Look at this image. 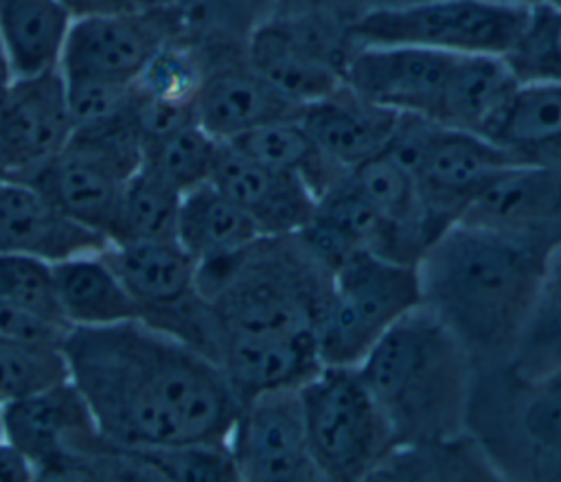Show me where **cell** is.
Here are the masks:
<instances>
[{"label": "cell", "instance_id": "obj_15", "mask_svg": "<svg viewBox=\"0 0 561 482\" xmlns=\"http://www.w3.org/2000/svg\"><path fill=\"white\" fill-rule=\"evenodd\" d=\"M0 116L11 180L26 182L75 131L61 70L9 77L0 85Z\"/></svg>", "mask_w": 561, "mask_h": 482}, {"label": "cell", "instance_id": "obj_12", "mask_svg": "<svg viewBox=\"0 0 561 482\" xmlns=\"http://www.w3.org/2000/svg\"><path fill=\"white\" fill-rule=\"evenodd\" d=\"M4 438L31 462L35 480H72L107 445L70 379L4 403Z\"/></svg>", "mask_w": 561, "mask_h": 482}, {"label": "cell", "instance_id": "obj_7", "mask_svg": "<svg viewBox=\"0 0 561 482\" xmlns=\"http://www.w3.org/2000/svg\"><path fill=\"white\" fill-rule=\"evenodd\" d=\"M423 302L416 263L357 250L331 274L318 320L324 366H359L370 348Z\"/></svg>", "mask_w": 561, "mask_h": 482}, {"label": "cell", "instance_id": "obj_30", "mask_svg": "<svg viewBox=\"0 0 561 482\" xmlns=\"http://www.w3.org/2000/svg\"><path fill=\"white\" fill-rule=\"evenodd\" d=\"M486 480L500 478L473 434L397 447L373 480Z\"/></svg>", "mask_w": 561, "mask_h": 482}, {"label": "cell", "instance_id": "obj_26", "mask_svg": "<svg viewBox=\"0 0 561 482\" xmlns=\"http://www.w3.org/2000/svg\"><path fill=\"white\" fill-rule=\"evenodd\" d=\"M72 20L61 0H0V42L11 77L59 70Z\"/></svg>", "mask_w": 561, "mask_h": 482}, {"label": "cell", "instance_id": "obj_16", "mask_svg": "<svg viewBox=\"0 0 561 482\" xmlns=\"http://www.w3.org/2000/svg\"><path fill=\"white\" fill-rule=\"evenodd\" d=\"M215 362L241 403L263 392L300 388L324 366L316 331H219Z\"/></svg>", "mask_w": 561, "mask_h": 482}, {"label": "cell", "instance_id": "obj_11", "mask_svg": "<svg viewBox=\"0 0 561 482\" xmlns=\"http://www.w3.org/2000/svg\"><path fill=\"white\" fill-rule=\"evenodd\" d=\"M184 15L173 0L153 7L75 18L59 70L64 77H94L136 83L149 59L178 42Z\"/></svg>", "mask_w": 561, "mask_h": 482}, {"label": "cell", "instance_id": "obj_24", "mask_svg": "<svg viewBox=\"0 0 561 482\" xmlns=\"http://www.w3.org/2000/svg\"><path fill=\"white\" fill-rule=\"evenodd\" d=\"M0 331L42 342L66 340L70 324L59 305L53 263L0 254Z\"/></svg>", "mask_w": 561, "mask_h": 482}, {"label": "cell", "instance_id": "obj_22", "mask_svg": "<svg viewBox=\"0 0 561 482\" xmlns=\"http://www.w3.org/2000/svg\"><path fill=\"white\" fill-rule=\"evenodd\" d=\"M99 254L140 305L142 318L197 291L199 263L178 239L107 241Z\"/></svg>", "mask_w": 561, "mask_h": 482}, {"label": "cell", "instance_id": "obj_2", "mask_svg": "<svg viewBox=\"0 0 561 482\" xmlns=\"http://www.w3.org/2000/svg\"><path fill=\"white\" fill-rule=\"evenodd\" d=\"M552 243L458 219L421 256L423 302L471 353L478 370L508 366Z\"/></svg>", "mask_w": 561, "mask_h": 482}, {"label": "cell", "instance_id": "obj_10", "mask_svg": "<svg viewBox=\"0 0 561 482\" xmlns=\"http://www.w3.org/2000/svg\"><path fill=\"white\" fill-rule=\"evenodd\" d=\"M530 7L513 0H416L379 7L353 15L346 39L504 57L517 42Z\"/></svg>", "mask_w": 561, "mask_h": 482}, {"label": "cell", "instance_id": "obj_4", "mask_svg": "<svg viewBox=\"0 0 561 482\" xmlns=\"http://www.w3.org/2000/svg\"><path fill=\"white\" fill-rule=\"evenodd\" d=\"M329 285L331 272L298 234L261 237L197 267V291L219 331L318 333Z\"/></svg>", "mask_w": 561, "mask_h": 482}, {"label": "cell", "instance_id": "obj_5", "mask_svg": "<svg viewBox=\"0 0 561 482\" xmlns=\"http://www.w3.org/2000/svg\"><path fill=\"white\" fill-rule=\"evenodd\" d=\"M471 423L500 478L561 480V368L539 377L478 370Z\"/></svg>", "mask_w": 561, "mask_h": 482}, {"label": "cell", "instance_id": "obj_41", "mask_svg": "<svg viewBox=\"0 0 561 482\" xmlns=\"http://www.w3.org/2000/svg\"><path fill=\"white\" fill-rule=\"evenodd\" d=\"M522 156L528 162H537V164H543V167L561 171V138H554V140H548L543 145H537V147L528 149Z\"/></svg>", "mask_w": 561, "mask_h": 482}, {"label": "cell", "instance_id": "obj_43", "mask_svg": "<svg viewBox=\"0 0 561 482\" xmlns=\"http://www.w3.org/2000/svg\"><path fill=\"white\" fill-rule=\"evenodd\" d=\"M357 13L368 11V9H379V7H397V4H408V2H416V0H357ZM355 13V15H357Z\"/></svg>", "mask_w": 561, "mask_h": 482}, {"label": "cell", "instance_id": "obj_18", "mask_svg": "<svg viewBox=\"0 0 561 482\" xmlns=\"http://www.w3.org/2000/svg\"><path fill=\"white\" fill-rule=\"evenodd\" d=\"M107 237L53 204L33 184L0 180V254L61 263L99 252Z\"/></svg>", "mask_w": 561, "mask_h": 482}, {"label": "cell", "instance_id": "obj_46", "mask_svg": "<svg viewBox=\"0 0 561 482\" xmlns=\"http://www.w3.org/2000/svg\"><path fill=\"white\" fill-rule=\"evenodd\" d=\"M539 2H546V4H552V7L561 9V0H539Z\"/></svg>", "mask_w": 561, "mask_h": 482}, {"label": "cell", "instance_id": "obj_34", "mask_svg": "<svg viewBox=\"0 0 561 482\" xmlns=\"http://www.w3.org/2000/svg\"><path fill=\"white\" fill-rule=\"evenodd\" d=\"M486 138L519 156L561 138V83H522Z\"/></svg>", "mask_w": 561, "mask_h": 482}, {"label": "cell", "instance_id": "obj_21", "mask_svg": "<svg viewBox=\"0 0 561 482\" xmlns=\"http://www.w3.org/2000/svg\"><path fill=\"white\" fill-rule=\"evenodd\" d=\"M250 68L298 110L342 85V61L331 59L305 33L278 22L254 31Z\"/></svg>", "mask_w": 561, "mask_h": 482}, {"label": "cell", "instance_id": "obj_9", "mask_svg": "<svg viewBox=\"0 0 561 482\" xmlns=\"http://www.w3.org/2000/svg\"><path fill=\"white\" fill-rule=\"evenodd\" d=\"M383 153L414 177L440 230L456 223L491 180L524 160L517 151L482 134L412 114H401Z\"/></svg>", "mask_w": 561, "mask_h": 482}, {"label": "cell", "instance_id": "obj_27", "mask_svg": "<svg viewBox=\"0 0 561 482\" xmlns=\"http://www.w3.org/2000/svg\"><path fill=\"white\" fill-rule=\"evenodd\" d=\"M59 305L70 329L142 320L140 305L99 252L55 263Z\"/></svg>", "mask_w": 561, "mask_h": 482}, {"label": "cell", "instance_id": "obj_28", "mask_svg": "<svg viewBox=\"0 0 561 482\" xmlns=\"http://www.w3.org/2000/svg\"><path fill=\"white\" fill-rule=\"evenodd\" d=\"M261 237L252 217L210 180L182 195L178 241L197 263L241 252Z\"/></svg>", "mask_w": 561, "mask_h": 482}, {"label": "cell", "instance_id": "obj_1", "mask_svg": "<svg viewBox=\"0 0 561 482\" xmlns=\"http://www.w3.org/2000/svg\"><path fill=\"white\" fill-rule=\"evenodd\" d=\"M64 353L70 381L110 443L226 445L241 401L219 364L175 335L145 320L75 326Z\"/></svg>", "mask_w": 561, "mask_h": 482}, {"label": "cell", "instance_id": "obj_31", "mask_svg": "<svg viewBox=\"0 0 561 482\" xmlns=\"http://www.w3.org/2000/svg\"><path fill=\"white\" fill-rule=\"evenodd\" d=\"M219 147L221 142L188 116L145 136L142 167L184 195L210 180Z\"/></svg>", "mask_w": 561, "mask_h": 482}, {"label": "cell", "instance_id": "obj_20", "mask_svg": "<svg viewBox=\"0 0 561 482\" xmlns=\"http://www.w3.org/2000/svg\"><path fill=\"white\" fill-rule=\"evenodd\" d=\"M298 118L318 149L348 171L388 149L401 114L359 96L342 81L331 94L305 105Z\"/></svg>", "mask_w": 561, "mask_h": 482}, {"label": "cell", "instance_id": "obj_25", "mask_svg": "<svg viewBox=\"0 0 561 482\" xmlns=\"http://www.w3.org/2000/svg\"><path fill=\"white\" fill-rule=\"evenodd\" d=\"M519 85L500 55H456L436 123L486 136Z\"/></svg>", "mask_w": 561, "mask_h": 482}, {"label": "cell", "instance_id": "obj_6", "mask_svg": "<svg viewBox=\"0 0 561 482\" xmlns=\"http://www.w3.org/2000/svg\"><path fill=\"white\" fill-rule=\"evenodd\" d=\"M142 147L145 131L136 99L116 116L77 125L70 140L26 182L110 241L123 191L142 164Z\"/></svg>", "mask_w": 561, "mask_h": 482}, {"label": "cell", "instance_id": "obj_19", "mask_svg": "<svg viewBox=\"0 0 561 482\" xmlns=\"http://www.w3.org/2000/svg\"><path fill=\"white\" fill-rule=\"evenodd\" d=\"M460 219L554 245L561 241V171L522 160L491 180Z\"/></svg>", "mask_w": 561, "mask_h": 482}, {"label": "cell", "instance_id": "obj_47", "mask_svg": "<svg viewBox=\"0 0 561 482\" xmlns=\"http://www.w3.org/2000/svg\"><path fill=\"white\" fill-rule=\"evenodd\" d=\"M513 2H519V4H537L539 0H513Z\"/></svg>", "mask_w": 561, "mask_h": 482}, {"label": "cell", "instance_id": "obj_39", "mask_svg": "<svg viewBox=\"0 0 561 482\" xmlns=\"http://www.w3.org/2000/svg\"><path fill=\"white\" fill-rule=\"evenodd\" d=\"M72 18L99 15V13H116V11H134L153 7L167 0H61Z\"/></svg>", "mask_w": 561, "mask_h": 482}, {"label": "cell", "instance_id": "obj_40", "mask_svg": "<svg viewBox=\"0 0 561 482\" xmlns=\"http://www.w3.org/2000/svg\"><path fill=\"white\" fill-rule=\"evenodd\" d=\"M0 480H35L31 462L7 438H0Z\"/></svg>", "mask_w": 561, "mask_h": 482}, {"label": "cell", "instance_id": "obj_44", "mask_svg": "<svg viewBox=\"0 0 561 482\" xmlns=\"http://www.w3.org/2000/svg\"><path fill=\"white\" fill-rule=\"evenodd\" d=\"M9 77H11L9 64H7V57H4V50H2V42H0V83L7 81Z\"/></svg>", "mask_w": 561, "mask_h": 482}, {"label": "cell", "instance_id": "obj_32", "mask_svg": "<svg viewBox=\"0 0 561 482\" xmlns=\"http://www.w3.org/2000/svg\"><path fill=\"white\" fill-rule=\"evenodd\" d=\"M508 366L522 377L561 368V241L546 256L533 309Z\"/></svg>", "mask_w": 561, "mask_h": 482}, {"label": "cell", "instance_id": "obj_14", "mask_svg": "<svg viewBox=\"0 0 561 482\" xmlns=\"http://www.w3.org/2000/svg\"><path fill=\"white\" fill-rule=\"evenodd\" d=\"M456 55L403 44H351L342 81L359 96L397 114L436 123Z\"/></svg>", "mask_w": 561, "mask_h": 482}, {"label": "cell", "instance_id": "obj_13", "mask_svg": "<svg viewBox=\"0 0 561 482\" xmlns=\"http://www.w3.org/2000/svg\"><path fill=\"white\" fill-rule=\"evenodd\" d=\"M226 445L237 480H322L309 449L300 388L243 401Z\"/></svg>", "mask_w": 561, "mask_h": 482}, {"label": "cell", "instance_id": "obj_36", "mask_svg": "<svg viewBox=\"0 0 561 482\" xmlns=\"http://www.w3.org/2000/svg\"><path fill=\"white\" fill-rule=\"evenodd\" d=\"M204 77L199 59L182 44L171 42L149 59L136 79V92L140 103L147 107L193 112V101Z\"/></svg>", "mask_w": 561, "mask_h": 482}, {"label": "cell", "instance_id": "obj_35", "mask_svg": "<svg viewBox=\"0 0 561 482\" xmlns=\"http://www.w3.org/2000/svg\"><path fill=\"white\" fill-rule=\"evenodd\" d=\"M70 379L64 342L0 331V401L11 403Z\"/></svg>", "mask_w": 561, "mask_h": 482}, {"label": "cell", "instance_id": "obj_23", "mask_svg": "<svg viewBox=\"0 0 561 482\" xmlns=\"http://www.w3.org/2000/svg\"><path fill=\"white\" fill-rule=\"evenodd\" d=\"M298 114L300 110L250 66L206 74L193 101V118L219 142H230L259 125Z\"/></svg>", "mask_w": 561, "mask_h": 482}, {"label": "cell", "instance_id": "obj_17", "mask_svg": "<svg viewBox=\"0 0 561 482\" xmlns=\"http://www.w3.org/2000/svg\"><path fill=\"white\" fill-rule=\"evenodd\" d=\"M210 182L252 217L263 237L296 234L316 215L318 197L298 173L263 164L226 142Z\"/></svg>", "mask_w": 561, "mask_h": 482}, {"label": "cell", "instance_id": "obj_37", "mask_svg": "<svg viewBox=\"0 0 561 482\" xmlns=\"http://www.w3.org/2000/svg\"><path fill=\"white\" fill-rule=\"evenodd\" d=\"M519 83H561V9L537 2L504 55Z\"/></svg>", "mask_w": 561, "mask_h": 482}, {"label": "cell", "instance_id": "obj_8", "mask_svg": "<svg viewBox=\"0 0 561 482\" xmlns=\"http://www.w3.org/2000/svg\"><path fill=\"white\" fill-rule=\"evenodd\" d=\"M300 401L322 480H373L399 447L357 366H322L300 386Z\"/></svg>", "mask_w": 561, "mask_h": 482}, {"label": "cell", "instance_id": "obj_45", "mask_svg": "<svg viewBox=\"0 0 561 482\" xmlns=\"http://www.w3.org/2000/svg\"><path fill=\"white\" fill-rule=\"evenodd\" d=\"M0 438H4V403L0 401Z\"/></svg>", "mask_w": 561, "mask_h": 482}, {"label": "cell", "instance_id": "obj_3", "mask_svg": "<svg viewBox=\"0 0 561 482\" xmlns=\"http://www.w3.org/2000/svg\"><path fill=\"white\" fill-rule=\"evenodd\" d=\"M399 447L467 432L476 362L425 305L403 315L357 366Z\"/></svg>", "mask_w": 561, "mask_h": 482}, {"label": "cell", "instance_id": "obj_29", "mask_svg": "<svg viewBox=\"0 0 561 482\" xmlns=\"http://www.w3.org/2000/svg\"><path fill=\"white\" fill-rule=\"evenodd\" d=\"M226 145L263 164L298 173L311 186L316 197H320L346 171L318 149L298 116L259 125Z\"/></svg>", "mask_w": 561, "mask_h": 482}, {"label": "cell", "instance_id": "obj_38", "mask_svg": "<svg viewBox=\"0 0 561 482\" xmlns=\"http://www.w3.org/2000/svg\"><path fill=\"white\" fill-rule=\"evenodd\" d=\"M64 81L75 127L116 116L129 110L138 99L136 83L94 77H64Z\"/></svg>", "mask_w": 561, "mask_h": 482}, {"label": "cell", "instance_id": "obj_33", "mask_svg": "<svg viewBox=\"0 0 561 482\" xmlns=\"http://www.w3.org/2000/svg\"><path fill=\"white\" fill-rule=\"evenodd\" d=\"M182 193L140 164L118 202L110 241L178 239Z\"/></svg>", "mask_w": 561, "mask_h": 482}, {"label": "cell", "instance_id": "obj_42", "mask_svg": "<svg viewBox=\"0 0 561 482\" xmlns=\"http://www.w3.org/2000/svg\"><path fill=\"white\" fill-rule=\"evenodd\" d=\"M0 180H11V160H9V149H7V140H4L2 116H0Z\"/></svg>", "mask_w": 561, "mask_h": 482}]
</instances>
